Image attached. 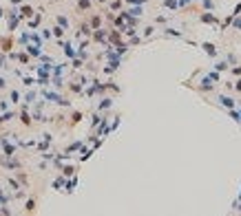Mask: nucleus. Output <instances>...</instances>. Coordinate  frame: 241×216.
Returning a JSON list of instances; mask_svg holds the SVG:
<instances>
[{
    "label": "nucleus",
    "instance_id": "f8f14e48",
    "mask_svg": "<svg viewBox=\"0 0 241 216\" xmlns=\"http://www.w3.org/2000/svg\"><path fill=\"white\" fill-rule=\"evenodd\" d=\"M109 106H111V99H104V101H102V106H100V108H109Z\"/></svg>",
    "mask_w": 241,
    "mask_h": 216
},
{
    "label": "nucleus",
    "instance_id": "1a4fd4ad",
    "mask_svg": "<svg viewBox=\"0 0 241 216\" xmlns=\"http://www.w3.org/2000/svg\"><path fill=\"white\" fill-rule=\"evenodd\" d=\"M31 13H33L31 7H25V9H22V16H31Z\"/></svg>",
    "mask_w": 241,
    "mask_h": 216
},
{
    "label": "nucleus",
    "instance_id": "9b49d317",
    "mask_svg": "<svg viewBox=\"0 0 241 216\" xmlns=\"http://www.w3.org/2000/svg\"><path fill=\"white\" fill-rule=\"evenodd\" d=\"M33 207H36V201H29V203H27V209H29V212H31Z\"/></svg>",
    "mask_w": 241,
    "mask_h": 216
},
{
    "label": "nucleus",
    "instance_id": "f257e3e1",
    "mask_svg": "<svg viewBox=\"0 0 241 216\" xmlns=\"http://www.w3.org/2000/svg\"><path fill=\"white\" fill-rule=\"evenodd\" d=\"M219 101H221V104L226 106V108H234V99L226 97V95H221V97H219Z\"/></svg>",
    "mask_w": 241,
    "mask_h": 216
},
{
    "label": "nucleus",
    "instance_id": "f03ea898",
    "mask_svg": "<svg viewBox=\"0 0 241 216\" xmlns=\"http://www.w3.org/2000/svg\"><path fill=\"white\" fill-rule=\"evenodd\" d=\"M204 49H206V53H208V55H212V58H215V55H217V49H215V44L206 42V44H204Z\"/></svg>",
    "mask_w": 241,
    "mask_h": 216
},
{
    "label": "nucleus",
    "instance_id": "6e6552de",
    "mask_svg": "<svg viewBox=\"0 0 241 216\" xmlns=\"http://www.w3.org/2000/svg\"><path fill=\"white\" fill-rule=\"evenodd\" d=\"M204 7H206V9H212L215 4H212V0H204Z\"/></svg>",
    "mask_w": 241,
    "mask_h": 216
},
{
    "label": "nucleus",
    "instance_id": "dca6fc26",
    "mask_svg": "<svg viewBox=\"0 0 241 216\" xmlns=\"http://www.w3.org/2000/svg\"><path fill=\"white\" fill-rule=\"evenodd\" d=\"M239 201H241V192H239Z\"/></svg>",
    "mask_w": 241,
    "mask_h": 216
},
{
    "label": "nucleus",
    "instance_id": "39448f33",
    "mask_svg": "<svg viewBox=\"0 0 241 216\" xmlns=\"http://www.w3.org/2000/svg\"><path fill=\"white\" fill-rule=\"evenodd\" d=\"M201 88L204 90H212V84L210 82H201Z\"/></svg>",
    "mask_w": 241,
    "mask_h": 216
},
{
    "label": "nucleus",
    "instance_id": "2eb2a0df",
    "mask_svg": "<svg viewBox=\"0 0 241 216\" xmlns=\"http://www.w3.org/2000/svg\"><path fill=\"white\" fill-rule=\"evenodd\" d=\"M2 86H4V82H2V79H0V88H2Z\"/></svg>",
    "mask_w": 241,
    "mask_h": 216
},
{
    "label": "nucleus",
    "instance_id": "7ed1b4c3",
    "mask_svg": "<svg viewBox=\"0 0 241 216\" xmlns=\"http://www.w3.org/2000/svg\"><path fill=\"white\" fill-rule=\"evenodd\" d=\"M201 22H208V24H212V22H217V18L212 13H201Z\"/></svg>",
    "mask_w": 241,
    "mask_h": 216
},
{
    "label": "nucleus",
    "instance_id": "4468645a",
    "mask_svg": "<svg viewBox=\"0 0 241 216\" xmlns=\"http://www.w3.org/2000/svg\"><path fill=\"white\" fill-rule=\"evenodd\" d=\"M237 90H241V79H239V82H237Z\"/></svg>",
    "mask_w": 241,
    "mask_h": 216
},
{
    "label": "nucleus",
    "instance_id": "9d476101",
    "mask_svg": "<svg viewBox=\"0 0 241 216\" xmlns=\"http://www.w3.org/2000/svg\"><path fill=\"white\" fill-rule=\"evenodd\" d=\"M53 33H55V36H58V38H60V36H62V33H64V31H62V29H60V27H55V29H53Z\"/></svg>",
    "mask_w": 241,
    "mask_h": 216
},
{
    "label": "nucleus",
    "instance_id": "20e7f679",
    "mask_svg": "<svg viewBox=\"0 0 241 216\" xmlns=\"http://www.w3.org/2000/svg\"><path fill=\"white\" fill-rule=\"evenodd\" d=\"M215 69H217V71H226V69H228V64H226V62H217Z\"/></svg>",
    "mask_w": 241,
    "mask_h": 216
},
{
    "label": "nucleus",
    "instance_id": "0eeeda50",
    "mask_svg": "<svg viewBox=\"0 0 241 216\" xmlns=\"http://www.w3.org/2000/svg\"><path fill=\"white\" fill-rule=\"evenodd\" d=\"M164 4H166V7H177L175 0H164Z\"/></svg>",
    "mask_w": 241,
    "mask_h": 216
},
{
    "label": "nucleus",
    "instance_id": "423d86ee",
    "mask_svg": "<svg viewBox=\"0 0 241 216\" xmlns=\"http://www.w3.org/2000/svg\"><path fill=\"white\" fill-rule=\"evenodd\" d=\"M29 53L31 55H38V53H40V49H38V47H29Z\"/></svg>",
    "mask_w": 241,
    "mask_h": 216
},
{
    "label": "nucleus",
    "instance_id": "ddd939ff",
    "mask_svg": "<svg viewBox=\"0 0 241 216\" xmlns=\"http://www.w3.org/2000/svg\"><path fill=\"white\" fill-rule=\"evenodd\" d=\"M190 2V0H179V4H181V7H184V4H188Z\"/></svg>",
    "mask_w": 241,
    "mask_h": 216
}]
</instances>
